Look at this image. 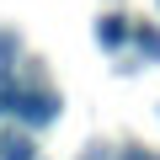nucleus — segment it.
Instances as JSON below:
<instances>
[{"mask_svg":"<svg viewBox=\"0 0 160 160\" xmlns=\"http://www.w3.org/2000/svg\"><path fill=\"white\" fill-rule=\"evenodd\" d=\"M6 102H11V112L27 118V123H53V118H59V102H53L48 91H6Z\"/></svg>","mask_w":160,"mask_h":160,"instance_id":"nucleus-1","label":"nucleus"},{"mask_svg":"<svg viewBox=\"0 0 160 160\" xmlns=\"http://www.w3.org/2000/svg\"><path fill=\"white\" fill-rule=\"evenodd\" d=\"M123 38H128V22H123V16H102V22H96V43H107V48H118Z\"/></svg>","mask_w":160,"mask_h":160,"instance_id":"nucleus-2","label":"nucleus"},{"mask_svg":"<svg viewBox=\"0 0 160 160\" xmlns=\"http://www.w3.org/2000/svg\"><path fill=\"white\" fill-rule=\"evenodd\" d=\"M0 160H38V144L11 133V139H0Z\"/></svg>","mask_w":160,"mask_h":160,"instance_id":"nucleus-3","label":"nucleus"},{"mask_svg":"<svg viewBox=\"0 0 160 160\" xmlns=\"http://www.w3.org/2000/svg\"><path fill=\"white\" fill-rule=\"evenodd\" d=\"M139 43H144V53H155V59H160V32H139Z\"/></svg>","mask_w":160,"mask_h":160,"instance_id":"nucleus-4","label":"nucleus"}]
</instances>
